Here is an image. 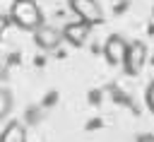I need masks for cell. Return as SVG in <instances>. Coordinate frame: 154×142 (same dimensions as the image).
<instances>
[{"instance_id":"obj_1","label":"cell","mask_w":154,"mask_h":142,"mask_svg":"<svg viewBox=\"0 0 154 142\" xmlns=\"http://www.w3.org/2000/svg\"><path fill=\"white\" fill-rule=\"evenodd\" d=\"M10 17L19 29H38L41 26V7L34 0H14L10 7Z\"/></svg>"},{"instance_id":"obj_2","label":"cell","mask_w":154,"mask_h":142,"mask_svg":"<svg viewBox=\"0 0 154 142\" xmlns=\"http://www.w3.org/2000/svg\"><path fill=\"white\" fill-rule=\"evenodd\" d=\"M70 10L77 14V19L79 22H84V24H99L101 19H103V14H101V5L96 2V0H70Z\"/></svg>"},{"instance_id":"obj_3","label":"cell","mask_w":154,"mask_h":142,"mask_svg":"<svg viewBox=\"0 0 154 142\" xmlns=\"http://www.w3.org/2000/svg\"><path fill=\"white\" fill-rule=\"evenodd\" d=\"M144 60H147V46H144L142 41L128 43V51H125V58H123L125 72H128V75H140Z\"/></svg>"},{"instance_id":"obj_4","label":"cell","mask_w":154,"mask_h":142,"mask_svg":"<svg viewBox=\"0 0 154 142\" xmlns=\"http://www.w3.org/2000/svg\"><path fill=\"white\" fill-rule=\"evenodd\" d=\"M36 34H34V41H36V46L38 48H43V51H53V48H58L60 46V41H63V31H58L55 26H48V24H41L38 29H34Z\"/></svg>"},{"instance_id":"obj_5","label":"cell","mask_w":154,"mask_h":142,"mask_svg":"<svg viewBox=\"0 0 154 142\" xmlns=\"http://www.w3.org/2000/svg\"><path fill=\"white\" fill-rule=\"evenodd\" d=\"M125 51H128V41H125L120 34H113V36H108V41H106V46H103V55H106V60H108L111 65H118V63H123V58H125Z\"/></svg>"},{"instance_id":"obj_6","label":"cell","mask_w":154,"mask_h":142,"mask_svg":"<svg viewBox=\"0 0 154 142\" xmlns=\"http://www.w3.org/2000/svg\"><path fill=\"white\" fill-rule=\"evenodd\" d=\"M87 36H89V24L84 22H70L65 29H63V39L72 46H84L87 43Z\"/></svg>"},{"instance_id":"obj_7","label":"cell","mask_w":154,"mask_h":142,"mask_svg":"<svg viewBox=\"0 0 154 142\" xmlns=\"http://www.w3.org/2000/svg\"><path fill=\"white\" fill-rule=\"evenodd\" d=\"M0 142H26V130H24V125H22L19 120H12V123L2 130Z\"/></svg>"},{"instance_id":"obj_8","label":"cell","mask_w":154,"mask_h":142,"mask_svg":"<svg viewBox=\"0 0 154 142\" xmlns=\"http://www.w3.org/2000/svg\"><path fill=\"white\" fill-rule=\"evenodd\" d=\"M12 111V94L7 89H0V120Z\"/></svg>"},{"instance_id":"obj_9","label":"cell","mask_w":154,"mask_h":142,"mask_svg":"<svg viewBox=\"0 0 154 142\" xmlns=\"http://www.w3.org/2000/svg\"><path fill=\"white\" fill-rule=\"evenodd\" d=\"M144 99H147V106L149 111H154V79L147 84V91H144Z\"/></svg>"},{"instance_id":"obj_10","label":"cell","mask_w":154,"mask_h":142,"mask_svg":"<svg viewBox=\"0 0 154 142\" xmlns=\"http://www.w3.org/2000/svg\"><path fill=\"white\" fill-rule=\"evenodd\" d=\"M137 142H154V135H140Z\"/></svg>"},{"instance_id":"obj_11","label":"cell","mask_w":154,"mask_h":142,"mask_svg":"<svg viewBox=\"0 0 154 142\" xmlns=\"http://www.w3.org/2000/svg\"><path fill=\"white\" fill-rule=\"evenodd\" d=\"M5 24H7V22H5V17H0V36H2V31H5Z\"/></svg>"}]
</instances>
